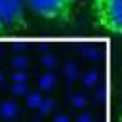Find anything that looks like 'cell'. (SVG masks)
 <instances>
[{
    "instance_id": "obj_3",
    "label": "cell",
    "mask_w": 122,
    "mask_h": 122,
    "mask_svg": "<svg viewBox=\"0 0 122 122\" xmlns=\"http://www.w3.org/2000/svg\"><path fill=\"white\" fill-rule=\"evenodd\" d=\"M27 0H0V36L21 34L29 29Z\"/></svg>"
},
{
    "instance_id": "obj_4",
    "label": "cell",
    "mask_w": 122,
    "mask_h": 122,
    "mask_svg": "<svg viewBox=\"0 0 122 122\" xmlns=\"http://www.w3.org/2000/svg\"><path fill=\"white\" fill-rule=\"evenodd\" d=\"M118 122H122V105H120V111H118Z\"/></svg>"
},
{
    "instance_id": "obj_2",
    "label": "cell",
    "mask_w": 122,
    "mask_h": 122,
    "mask_svg": "<svg viewBox=\"0 0 122 122\" xmlns=\"http://www.w3.org/2000/svg\"><path fill=\"white\" fill-rule=\"evenodd\" d=\"M34 15L55 25H69L74 21L76 0H27Z\"/></svg>"
},
{
    "instance_id": "obj_1",
    "label": "cell",
    "mask_w": 122,
    "mask_h": 122,
    "mask_svg": "<svg viewBox=\"0 0 122 122\" xmlns=\"http://www.w3.org/2000/svg\"><path fill=\"white\" fill-rule=\"evenodd\" d=\"M93 29L111 36H122V0H90Z\"/></svg>"
}]
</instances>
